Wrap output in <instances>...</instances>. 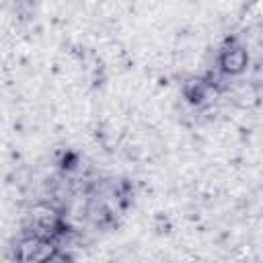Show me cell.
Listing matches in <instances>:
<instances>
[{"instance_id": "obj_1", "label": "cell", "mask_w": 263, "mask_h": 263, "mask_svg": "<svg viewBox=\"0 0 263 263\" xmlns=\"http://www.w3.org/2000/svg\"><path fill=\"white\" fill-rule=\"evenodd\" d=\"M8 263H74V247L18 228L8 245Z\"/></svg>"}, {"instance_id": "obj_2", "label": "cell", "mask_w": 263, "mask_h": 263, "mask_svg": "<svg viewBox=\"0 0 263 263\" xmlns=\"http://www.w3.org/2000/svg\"><path fill=\"white\" fill-rule=\"evenodd\" d=\"M247 68H249V49H247L245 41L236 35H232V37L228 35L216 47L212 68L205 72L228 90L230 82L240 78L247 72Z\"/></svg>"}]
</instances>
